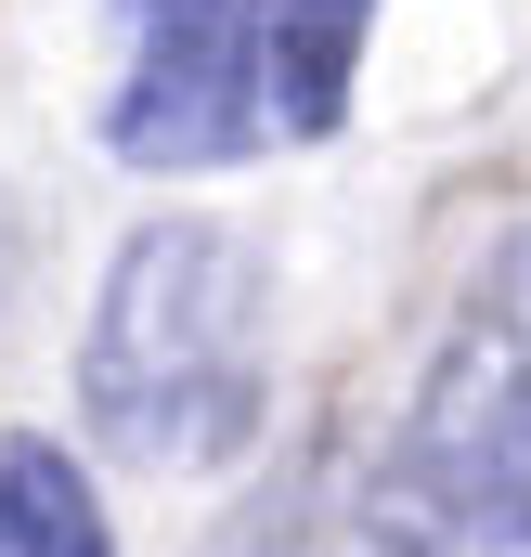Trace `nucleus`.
<instances>
[{"label": "nucleus", "mask_w": 531, "mask_h": 557, "mask_svg": "<svg viewBox=\"0 0 531 557\" xmlns=\"http://www.w3.org/2000/svg\"><path fill=\"white\" fill-rule=\"evenodd\" d=\"M78 403L131 467H221L272 403V260L234 221H143L104 260Z\"/></svg>", "instance_id": "obj_1"}, {"label": "nucleus", "mask_w": 531, "mask_h": 557, "mask_svg": "<svg viewBox=\"0 0 531 557\" xmlns=\"http://www.w3.org/2000/svg\"><path fill=\"white\" fill-rule=\"evenodd\" d=\"M363 557H531V221L454 298L402 428L363 467Z\"/></svg>", "instance_id": "obj_2"}, {"label": "nucleus", "mask_w": 531, "mask_h": 557, "mask_svg": "<svg viewBox=\"0 0 531 557\" xmlns=\"http://www.w3.org/2000/svg\"><path fill=\"white\" fill-rule=\"evenodd\" d=\"M131 26V78L104 91V156L118 169H234L260 117V39H247V0H118Z\"/></svg>", "instance_id": "obj_3"}, {"label": "nucleus", "mask_w": 531, "mask_h": 557, "mask_svg": "<svg viewBox=\"0 0 531 557\" xmlns=\"http://www.w3.org/2000/svg\"><path fill=\"white\" fill-rule=\"evenodd\" d=\"M247 39H260V117L285 143L350 131V78H363V39H376V0H247Z\"/></svg>", "instance_id": "obj_4"}, {"label": "nucleus", "mask_w": 531, "mask_h": 557, "mask_svg": "<svg viewBox=\"0 0 531 557\" xmlns=\"http://www.w3.org/2000/svg\"><path fill=\"white\" fill-rule=\"evenodd\" d=\"M0 557H118L91 467L65 441H39V428L0 441Z\"/></svg>", "instance_id": "obj_5"}, {"label": "nucleus", "mask_w": 531, "mask_h": 557, "mask_svg": "<svg viewBox=\"0 0 531 557\" xmlns=\"http://www.w3.org/2000/svg\"><path fill=\"white\" fill-rule=\"evenodd\" d=\"M208 557H324V480H311V467L260 480V493L208 532Z\"/></svg>", "instance_id": "obj_6"}]
</instances>
